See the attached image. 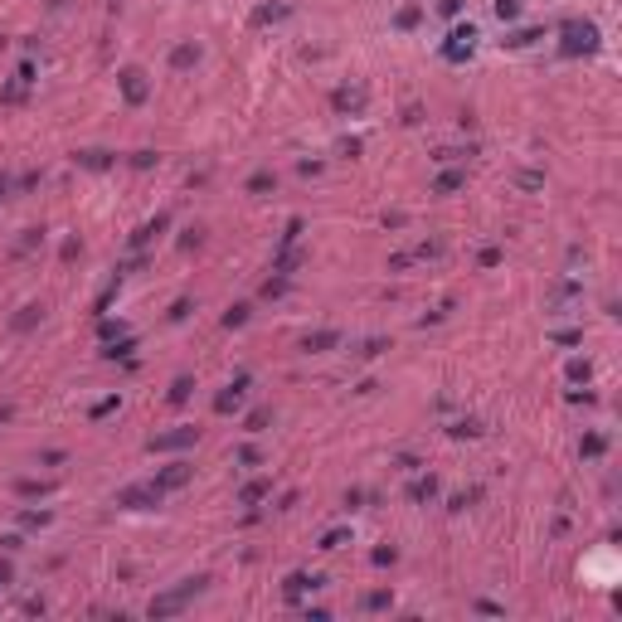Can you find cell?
Returning a JSON list of instances; mask_svg holds the SVG:
<instances>
[{"label": "cell", "mask_w": 622, "mask_h": 622, "mask_svg": "<svg viewBox=\"0 0 622 622\" xmlns=\"http://www.w3.org/2000/svg\"><path fill=\"white\" fill-rule=\"evenodd\" d=\"M593 49H598V25H588V20L564 25V53H593Z\"/></svg>", "instance_id": "cell-1"}, {"label": "cell", "mask_w": 622, "mask_h": 622, "mask_svg": "<svg viewBox=\"0 0 622 622\" xmlns=\"http://www.w3.org/2000/svg\"><path fill=\"white\" fill-rule=\"evenodd\" d=\"M200 588H204V579H185L176 593H165V598H156V603H151V617H171V612H180V608H185Z\"/></svg>", "instance_id": "cell-2"}, {"label": "cell", "mask_w": 622, "mask_h": 622, "mask_svg": "<svg viewBox=\"0 0 622 622\" xmlns=\"http://www.w3.org/2000/svg\"><path fill=\"white\" fill-rule=\"evenodd\" d=\"M472 49H477V29H472V25H467V29H457V34H452V39L442 44V53H447L452 64H457V59H467Z\"/></svg>", "instance_id": "cell-3"}, {"label": "cell", "mask_w": 622, "mask_h": 622, "mask_svg": "<svg viewBox=\"0 0 622 622\" xmlns=\"http://www.w3.org/2000/svg\"><path fill=\"white\" fill-rule=\"evenodd\" d=\"M195 438H200L195 428H176V433H160V438H156L151 447H156V452H171V447H190Z\"/></svg>", "instance_id": "cell-4"}, {"label": "cell", "mask_w": 622, "mask_h": 622, "mask_svg": "<svg viewBox=\"0 0 622 622\" xmlns=\"http://www.w3.org/2000/svg\"><path fill=\"white\" fill-rule=\"evenodd\" d=\"M243 389H248V374H239V379H234L229 389H224L219 399H214V409H219V414H229V409H234V404L243 399Z\"/></svg>", "instance_id": "cell-5"}, {"label": "cell", "mask_w": 622, "mask_h": 622, "mask_svg": "<svg viewBox=\"0 0 622 622\" xmlns=\"http://www.w3.org/2000/svg\"><path fill=\"white\" fill-rule=\"evenodd\" d=\"M156 501H160L156 486H132V491H122V505H156Z\"/></svg>", "instance_id": "cell-6"}, {"label": "cell", "mask_w": 622, "mask_h": 622, "mask_svg": "<svg viewBox=\"0 0 622 622\" xmlns=\"http://www.w3.org/2000/svg\"><path fill=\"white\" fill-rule=\"evenodd\" d=\"M185 481H190V467H171V472H160L156 491H176V486H185Z\"/></svg>", "instance_id": "cell-7"}, {"label": "cell", "mask_w": 622, "mask_h": 622, "mask_svg": "<svg viewBox=\"0 0 622 622\" xmlns=\"http://www.w3.org/2000/svg\"><path fill=\"white\" fill-rule=\"evenodd\" d=\"M122 93H127V102H141L146 97V78L141 73H122Z\"/></svg>", "instance_id": "cell-8"}, {"label": "cell", "mask_w": 622, "mask_h": 622, "mask_svg": "<svg viewBox=\"0 0 622 622\" xmlns=\"http://www.w3.org/2000/svg\"><path fill=\"white\" fill-rule=\"evenodd\" d=\"M462 180H467L462 171H447V176H438V185H433V190H438V195H452V190H462Z\"/></svg>", "instance_id": "cell-9"}, {"label": "cell", "mask_w": 622, "mask_h": 622, "mask_svg": "<svg viewBox=\"0 0 622 622\" xmlns=\"http://www.w3.org/2000/svg\"><path fill=\"white\" fill-rule=\"evenodd\" d=\"M316 584H321V579H307V574H292V579H287V598H302V593H307V588H316Z\"/></svg>", "instance_id": "cell-10"}, {"label": "cell", "mask_w": 622, "mask_h": 622, "mask_svg": "<svg viewBox=\"0 0 622 622\" xmlns=\"http://www.w3.org/2000/svg\"><path fill=\"white\" fill-rule=\"evenodd\" d=\"M335 341H341L335 331H321V335H311V341H307V350H331Z\"/></svg>", "instance_id": "cell-11"}, {"label": "cell", "mask_w": 622, "mask_h": 622, "mask_svg": "<svg viewBox=\"0 0 622 622\" xmlns=\"http://www.w3.org/2000/svg\"><path fill=\"white\" fill-rule=\"evenodd\" d=\"M171 64H176V69H190V64H195V49H190V44H180V49L171 53Z\"/></svg>", "instance_id": "cell-12"}, {"label": "cell", "mask_w": 622, "mask_h": 622, "mask_svg": "<svg viewBox=\"0 0 622 622\" xmlns=\"http://www.w3.org/2000/svg\"><path fill=\"white\" fill-rule=\"evenodd\" d=\"M78 160H83V165H93V171H102V165H107L112 156H107V151H83Z\"/></svg>", "instance_id": "cell-13"}, {"label": "cell", "mask_w": 622, "mask_h": 622, "mask_svg": "<svg viewBox=\"0 0 622 622\" xmlns=\"http://www.w3.org/2000/svg\"><path fill=\"white\" fill-rule=\"evenodd\" d=\"M267 496V481H253V486H243V505H253V501H263Z\"/></svg>", "instance_id": "cell-14"}, {"label": "cell", "mask_w": 622, "mask_h": 622, "mask_svg": "<svg viewBox=\"0 0 622 622\" xmlns=\"http://www.w3.org/2000/svg\"><path fill=\"white\" fill-rule=\"evenodd\" d=\"M248 190H253V195H263V190H272V176H267V171H258V176L248 180Z\"/></svg>", "instance_id": "cell-15"}, {"label": "cell", "mask_w": 622, "mask_h": 622, "mask_svg": "<svg viewBox=\"0 0 622 622\" xmlns=\"http://www.w3.org/2000/svg\"><path fill=\"white\" fill-rule=\"evenodd\" d=\"M516 10H521V0H496V15H501V20H511Z\"/></svg>", "instance_id": "cell-16"}, {"label": "cell", "mask_w": 622, "mask_h": 622, "mask_svg": "<svg viewBox=\"0 0 622 622\" xmlns=\"http://www.w3.org/2000/svg\"><path fill=\"white\" fill-rule=\"evenodd\" d=\"M185 399H190V379H180V384L171 389V404H185Z\"/></svg>", "instance_id": "cell-17"}, {"label": "cell", "mask_w": 622, "mask_h": 622, "mask_svg": "<svg viewBox=\"0 0 622 622\" xmlns=\"http://www.w3.org/2000/svg\"><path fill=\"white\" fill-rule=\"evenodd\" d=\"M341 545H346V530H331V535L321 540V549H341Z\"/></svg>", "instance_id": "cell-18"}, {"label": "cell", "mask_w": 622, "mask_h": 622, "mask_svg": "<svg viewBox=\"0 0 622 622\" xmlns=\"http://www.w3.org/2000/svg\"><path fill=\"white\" fill-rule=\"evenodd\" d=\"M5 584H10V564H0V588H5Z\"/></svg>", "instance_id": "cell-19"}]
</instances>
